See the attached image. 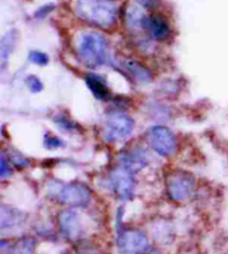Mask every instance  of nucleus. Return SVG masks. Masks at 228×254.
Listing matches in <instances>:
<instances>
[{"label":"nucleus","instance_id":"nucleus-1","mask_svg":"<svg viewBox=\"0 0 228 254\" xmlns=\"http://www.w3.org/2000/svg\"><path fill=\"white\" fill-rule=\"evenodd\" d=\"M75 9L81 19L102 28L114 26L117 19V8L109 0H77Z\"/></svg>","mask_w":228,"mask_h":254},{"label":"nucleus","instance_id":"nucleus-2","mask_svg":"<svg viewBox=\"0 0 228 254\" xmlns=\"http://www.w3.org/2000/svg\"><path fill=\"white\" fill-rule=\"evenodd\" d=\"M80 60L86 66L98 67L108 60L109 46L107 39L96 31L83 34L78 44Z\"/></svg>","mask_w":228,"mask_h":254},{"label":"nucleus","instance_id":"nucleus-3","mask_svg":"<svg viewBox=\"0 0 228 254\" xmlns=\"http://www.w3.org/2000/svg\"><path fill=\"white\" fill-rule=\"evenodd\" d=\"M147 140L155 152L164 157L171 156L176 152L177 142L172 131L165 126H154L147 134Z\"/></svg>","mask_w":228,"mask_h":254},{"label":"nucleus","instance_id":"nucleus-4","mask_svg":"<svg viewBox=\"0 0 228 254\" xmlns=\"http://www.w3.org/2000/svg\"><path fill=\"white\" fill-rule=\"evenodd\" d=\"M135 122L125 113L116 112L107 117L105 135L111 142L121 140L133 133Z\"/></svg>","mask_w":228,"mask_h":254},{"label":"nucleus","instance_id":"nucleus-5","mask_svg":"<svg viewBox=\"0 0 228 254\" xmlns=\"http://www.w3.org/2000/svg\"><path fill=\"white\" fill-rule=\"evenodd\" d=\"M168 194L176 202H184L189 198L195 190V179L188 173L176 172L168 178Z\"/></svg>","mask_w":228,"mask_h":254},{"label":"nucleus","instance_id":"nucleus-6","mask_svg":"<svg viewBox=\"0 0 228 254\" xmlns=\"http://www.w3.org/2000/svg\"><path fill=\"white\" fill-rule=\"evenodd\" d=\"M117 243L122 254H143L148 248L147 237L138 230L119 231Z\"/></svg>","mask_w":228,"mask_h":254},{"label":"nucleus","instance_id":"nucleus-7","mask_svg":"<svg viewBox=\"0 0 228 254\" xmlns=\"http://www.w3.org/2000/svg\"><path fill=\"white\" fill-rule=\"evenodd\" d=\"M109 184L117 196L124 201L133 196L135 188L133 173H130L122 166L117 167L109 174Z\"/></svg>","mask_w":228,"mask_h":254},{"label":"nucleus","instance_id":"nucleus-8","mask_svg":"<svg viewBox=\"0 0 228 254\" xmlns=\"http://www.w3.org/2000/svg\"><path fill=\"white\" fill-rule=\"evenodd\" d=\"M59 198L62 204L68 206H85L90 201V190L84 184L70 183L61 189Z\"/></svg>","mask_w":228,"mask_h":254},{"label":"nucleus","instance_id":"nucleus-9","mask_svg":"<svg viewBox=\"0 0 228 254\" xmlns=\"http://www.w3.org/2000/svg\"><path fill=\"white\" fill-rule=\"evenodd\" d=\"M59 225H60L61 233L71 241L78 240L83 233L80 217L78 213L74 210H66L60 213Z\"/></svg>","mask_w":228,"mask_h":254},{"label":"nucleus","instance_id":"nucleus-10","mask_svg":"<svg viewBox=\"0 0 228 254\" xmlns=\"http://www.w3.org/2000/svg\"><path fill=\"white\" fill-rule=\"evenodd\" d=\"M120 163L124 169L134 174L147 165V155L144 149L136 147L122 153L120 155Z\"/></svg>","mask_w":228,"mask_h":254},{"label":"nucleus","instance_id":"nucleus-11","mask_svg":"<svg viewBox=\"0 0 228 254\" xmlns=\"http://www.w3.org/2000/svg\"><path fill=\"white\" fill-rule=\"evenodd\" d=\"M144 28L149 36L156 40H165L170 37L171 28L168 22L162 16H150L145 21Z\"/></svg>","mask_w":228,"mask_h":254},{"label":"nucleus","instance_id":"nucleus-12","mask_svg":"<svg viewBox=\"0 0 228 254\" xmlns=\"http://www.w3.org/2000/svg\"><path fill=\"white\" fill-rule=\"evenodd\" d=\"M26 216L22 212H19L16 208L11 207H1V216H0V226L1 231L4 232L6 230L19 229L25 223Z\"/></svg>","mask_w":228,"mask_h":254},{"label":"nucleus","instance_id":"nucleus-13","mask_svg":"<svg viewBox=\"0 0 228 254\" xmlns=\"http://www.w3.org/2000/svg\"><path fill=\"white\" fill-rule=\"evenodd\" d=\"M122 67L130 78L138 84H148L152 80V74L145 66L136 61H125Z\"/></svg>","mask_w":228,"mask_h":254},{"label":"nucleus","instance_id":"nucleus-14","mask_svg":"<svg viewBox=\"0 0 228 254\" xmlns=\"http://www.w3.org/2000/svg\"><path fill=\"white\" fill-rule=\"evenodd\" d=\"M86 83H87V86L96 98L106 99L108 97L109 89L105 80L100 76L89 74L86 76Z\"/></svg>","mask_w":228,"mask_h":254},{"label":"nucleus","instance_id":"nucleus-15","mask_svg":"<svg viewBox=\"0 0 228 254\" xmlns=\"http://www.w3.org/2000/svg\"><path fill=\"white\" fill-rule=\"evenodd\" d=\"M127 24L129 27H133V28H140L145 25V21L147 19V16L145 15L143 9L138 6H131L129 7L128 10H127L126 15Z\"/></svg>","mask_w":228,"mask_h":254},{"label":"nucleus","instance_id":"nucleus-16","mask_svg":"<svg viewBox=\"0 0 228 254\" xmlns=\"http://www.w3.org/2000/svg\"><path fill=\"white\" fill-rule=\"evenodd\" d=\"M36 249V240L31 237H24L18 240L13 246L11 254H34Z\"/></svg>","mask_w":228,"mask_h":254},{"label":"nucleus","instance_id":"nucleus-17","mask_svg":"<svg viewBox=\"0 0 228 254\" xmlns=\"http://www.w3.org/2000/svg\"><path fill=\"white\" fill-rule=\"evenodd\" d=\"M16 31L15 30H10L9 33L4 36L1 40V60H2V67L6 63L8 56L10 55V53L12 52L13 47H15V43H16Z\"/></svg>","mask_w":228,"mask_h":254},{"label":"nucleus","instance_id":"nucleus-18","mask_svg":"<svg viewBox=\"0 0 228 254\" xmlns=\"http://www.w3.org/2000/svg\"><path fill=\"white\" fill-rule=\"evenodd\" d=\"M29 61L37 65H46L49 62L48 56L42 52H31L29 55Z\"/></svg>","mask_w":228,"mask_h":254},{"label":"nucleus","instance_id":"nucleus-19","mask_svg":"<svg viewBox=\"0 0 228 254\" xmlns=\"http://www.w3.org/2000/svg\"><path fill=\"white\" fill-rule=\"evenodd\" d=\"M27 85H28V87L31 92H34V93H38L43 89L42 81H40L37 77H35V76L28 77V79H27Z\"/></svg>","mask_w":228,"mask_h":254},{"label":"nucleus","instance_id":"nucleus-20","mask_svg":"<svg viewBox=\"0 0 228 254\" xmlns=\"http://www.w3.org/2000/svg\"><path fill=\"white\" fill-rule=\"evenodd\" d=\"M45 146L47 148H57L62 146V142L55 136H46L45 138Z\"/></svg>","mask_w":228,"mask_h":254},{"label":"nucleus","instance_id":"nucleus-21","mask_svg":"<svg viewBox=\"0 0 228 254\" xmlns=\"http://www.w3.org/2000/svg\"><path fill=\"white\" fill-rule=\"evenodd\" d=\"M11 174V170L10 166H9V162L6 160L4 155H1V163H0V176L2 179L6 178V176H9Z\"/></svg>","mask_w":228,"mask_h":254},{"label":"nucleus","instance_id":"nucleus-22","mask_svg":"<svg viewBox=\"0 0 228 254\" xmlns=\"http://www.w3.org/2000/svg\"><path fill=\"white\" fill-rule=\"evenodd\" d=\"M79 254H100L99 251L93 246L89 244H83L79 247Z\"/></svg>","mask_w":228,"mask_h":254},{"label":"nucleus","instance_id":"nucleus-23","mask_svg":"<svg viewBox=\"0 0 228 254\" xmlns=\"http://www.w3.org/2000/svg\"><path fill=\"white\" fill-rule=\"evenodd\" d=\"M12 162L15 163L17 166H26L27 165V161L25 160V158L20 155H17V154L12 156Z\"/></svg>","mask_w":228,"mask_h":254},{"label":"nucleus","instance_id":"nucleus-24","mask_svg":"<svg viewBox=\"0 0 228 254\" xmlns=\"http://www.w3.org/2000/svg\"><path fill=\"white\" fill-rule=\"evenodd\" d=\"M138 2L140 3L141 7L150 8V7H154L155 4H156L157 0H138Z\"/></svg>","mask_w":228,"mask_h":254},{"label":"nucleus","instance_id":"nucleus-25","mask_svg":"<svg viewBox=\"0 0 228 254\" xmlns=\"http://www.w3.org/2000/svg\"><path fill=\"white\" fill-rule=\"evenodd\" d=\"M148 254H163L162 252H159V251H157V250H154V251H152V252H149Z\"/></svg>","mask_w":228,"mask_h":254}]
</instances>
